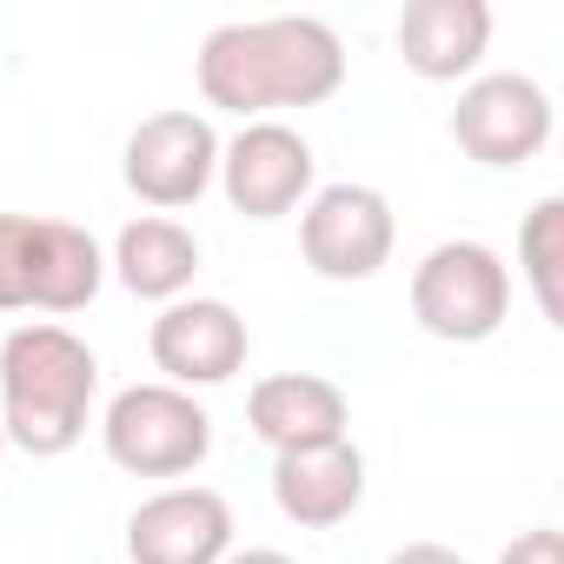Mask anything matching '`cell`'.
<instances>
[{
	"mask_svg": "<svg viewBox=\"0 0 564 564\" xmlns=\"http://www.w3.org/2000/svg\"><path fill=\"white\" fill-rule=\"evenodd\" d=\"M498 564H564V531H551V524H538V531H524V538H511V544L498 551Z\"/></svg>",
	"mask_w": 564,
	"mask_h": 564,
	"instance_id": "e0dca14e",
	"label": "cell"
},
{
	"mask_svg": "<svg viewBox=\"0 0 564 564\" xmlns=\"http://www.w3.org/2000/svg\"><path fill=\"white\" fill-rule=\"evenodd\" d=\"M226 564H293L286 551H265V544H252V551H232Z\"/></svg>",
	"mask_w": 564,
	"mask_h": 564,
	"instance_id": "d6986e66",
	"label": "cell"
},
{
	"mask_svg": "<svg viewBox=\"0 0 564 564\" xmlns=\"http://www.w3.org/2000/svg\"><path fill=\"white\" fill-rule=\"evenodd\" d=\"M100 399V359L80 333L34 319L0 346V438L28 458H67L87 438Z\"/></svg>",
	"mask_w": 564,
	"mask_h": 564,
	"instance_id": "7a4b0ae2",
	"label": "cell"
},
{
	"mask_svg": "<svg viewBox=\"0 0 564 564\" xmlns=\"http://www.w3.org/2000/svg\"><path fill=\"white\" fill-rule=\"evenodd\" d=\"M133 564H226L232 557V505L213 485H166L127 518Z\"/></svg>",
	"mask_w": 564,
	"mask_h": 564,
	"instance_id": "8fae6325",
	"label": "cell"
},
{
	"mask_svg": "<svg viewBox=\"0 0 564 564\" xmlns=\"http://www.w3.org/2000/svg\"><path fill=\"white\" fill-rule=\"evenodd\" d=\"M392 41L419 80H465L491 47V8L485 0H412Z\"/></svg>",
	"mask_w": 564,
	"mask_h": 564,
	"instance_id": "5bb4252c",
	"label": "cell"
},
{
	"mask_svg": "<svg viewBox=\"0 0 564 564\" xmlns=\"http://www.w3.org/2000/svg\"><path fill=\"white\" fill-rule=\"evenodd\" d=\"M386 564H465V557H458L452 544H399Z\"/></svg>",
	"mask_w": 564,
	"mask_h": 564,
	"instance_id": "ac0fdd59",
	"label": "cell"
},
{
	"mask_svg": "<svg viewBox=\"0 0 564 564\" xmlns=\"http://www.w3.org/2000/svg\"><path fill=\"white\" fill-rule=\"evenodd\" d=\"M412 319L445 346H485L511 319V265L485 239H445L412 272Z\"/></svg>",
	"mask_w": 564,
	"mask_h": 564,
	"instance_id": "5b68a950",
	"label": "cell"
},
{
	"mask_svg": "<svg viewBox=\"0 0 564 564\" xmlns=\"http://www.w3.org/2000/svg\"><path fill=\"white\" fill-rule=\"evenodd\" d=\"M246 425L252 438L279 458V452H313V445H333L346 438L352 425V405L333 379L319 372H272L246 392Z\"/></svg>",
	"mask_w": 564,
	"mask_h": 564,
	"instance_id": "7c38bea8",
	"label": "cell"
},
{
	"mask_svg": "<svg viewBox=\"0 0 564 564\" xmlns=\"http://www.w3.org/2000/svg\"><path fill=\"white\" fill-rule=\"evenodd\" d=\"M120 180L133 199L180 213V206H199L206 186L219 180V133L206 113H186V107H166V113H147L133 133H127V153H120Z\"/></svg>",
	"mask_w": 564,
	"mask_h": 564,
	"instance_id": "8992f818",
	"label": "cell"
},
{
	"mask_svg": "<svg viewBox=\"0 0 564 564\" xmlns=\"http://www.w3.org/2000/svg\"><path fill=\"white\" fill-rule=\"evenodd\" d=\"M107 279V252L74 219L0 213V313H80Z\"/></svg>",
	"mask_w": 564,
	"mask_h": 564,
	"instance_id": "3957f363",
	"label": "cell"
},
{
	"mask_svg": "<svg viewBox=\"0 0 564 564\" xmlns=\"http://www.w3.org/2000/svg\"><path fill=\"white\" fill-rule=\"evenodd\" d=\"M392 239H399V219H392V199L366 180H333L306 199V219H300V252L319 279L333 286H359L372 279L386 259H392Z\"/></svg>",
	"mask_w": 564,
	"mask_h": 564,
	"instance_id": "52a82bcc",
	"label": "cell"
},
{
	"mask_svg": "<svg viewBox=\"0 0 564 564\" xmlns=\"http://www.w3.org/2000/svg\"><path fill=\"white\" fill-rule=\"evenodd\" d=\"M452 140L478 166H524L551 140V94L531 74H478L452 107Z\"/></svg>",
	"mask_w": 564,
	"mask_h": 564,
	"instance_id": "9c48e42d",
	"label": "cell"
},
{
	"mask_svg": "<svg viewBox=\"0 0 564 564\" xmlns=\"http://www.w3.org/2000/svg\"><path fill=\"white\" fill-rule=\"evenodd\" d=\"M147 352L166 372V386L206 392V386H226V379L246 372L252 333L226 300H173V306H160V319L147 333Z\"/></svg>",
	"mask_w": 564,
	"mask_h": 564,
	"instance_id": "30bf717a",
	"label": "cell"
},
{
	"mask_svg": "<svg viewBox=\"0 0 564 564\" xmlns=\"http://www.w3.org/2000/svg\"><path fill=\"white\" fill-rule=\"evenodd\" d=\"M107 272L120 279V286L133 300H153V306H173L193 293V272H199V239L180 226V219H127L113 252H107Z\"/></svg>",
	"mask_w": 564,
	"mask_h": 564,
	"instance_id": "9a60e30c",
	"label": "cell"
},
{
	"mask_svg": "<svg viewBox=\"0 0 564 564\" xmlns=\"http://www.w3.org/2000/svg\"><path fill=\"white\" fill-rule=\"evenodd\" d=\"M518 265L531 279V300L544 313V326H564V286H557V272H564V199L544 193L524 226H518Z\"/></svg>",
	"mask_w": 564,
	"mask_h": 564,
	"instance_id": "2e32d148",
	"label": "cell"
},
{
	"mask_svg": "<svg viewBox=\"0 0 564 564\" xmlns=\"http://www.w3.org/2000/svg\"><path fill=\"white\" fill-rule=\"evenodd\" d=\"M366 498V452L352 438L313 445V452H279L272 458V505L300 531H333Z\"/></svg>",
	"mask_w": 564,
	"mask_h": 564,
	"instance_id": "4fadbf2b",
	"label": "cell"
},
{
	"mask_svg": "<svg viewBox=\"0 0 564 564\" xmlns=\"http://www.w3.org/2000/svg\"><path fill=\"white\" fill-rule=\"evenodd\" d=\"M219 193L246 219H286L293 206L319 193V160L306 133L279 127V120H252L232 140H219Z\"/></svg>",
	"mask_w": 564,
	"mask_h": 564,
	"instance_id": "ba28073f",
	"label": "cell"
},
{
	"mask_svg": "<svg viewBox=\"0 0 564 564\" xmlns=\"http://www.w3.org/2000/svg\"><path fill=\"white\" fill-rule=\"evenodd\" d=\"M100 445L127 478H186L213 452V419L193 392L153 379V386H127L107 399Z\"/></svg>",
	"mask_w": 564,
	"mask_h": 564,
	"instance_id": "277c9868",
	"label": "cell"
},
{
	"mask_svg": "<svg viewBox=\"0 0 564 564\" xmlns=\"http://www.w3.org/2000/svg\"><path fill=\"white\" fill-rule=\"evenodd\" d=\"M0 452H8V438H0Z\"/></svg>",
	"mask_w": 564,
	"mask_h": 564,
	"instance_id": "ffe728a7",
	"label": "cell"
},
{
	"mask_svg": "<svg viewBox=\"0 0 564 564\" xmlns=\"http://www.w3.org/2000/svg\"><path fill=\"white\" fill-rule=\"evenodd\" d=\"M199 100L239 113L246 127L279 107H326L346 87V41L313 14L226 21L199 41Z\"/></svg>",
	"mask_w": 564,
	"mask_h": 564,
	"instance_id": "6da1fadb",
	"label": "cell"
}]
</instances>
